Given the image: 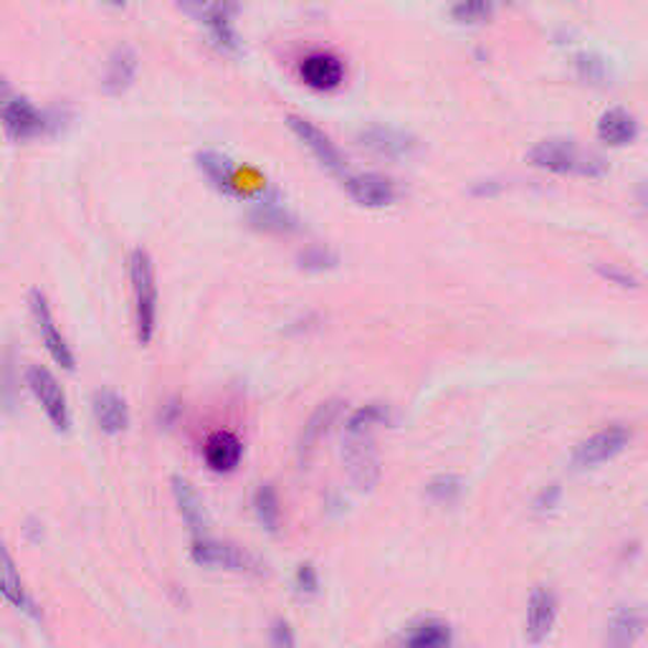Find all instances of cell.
Here are the masks:
<instances>
[{
  "label": "cell",
  "instance_id": "obj_1",
  "mask_svg": "<svg viewBox=\"0 0 648 648\" xmlns=\"http://www.w3.org/2000/svg\"><path fill=\"white\" fill-rule=\"evenodd\" d=\"M391 410L383 403H370V406L358 408L355 414L344 424V446H342V464L348 471L350 482L360 492H370L381 482V457L373 431L377 426L388 424Z\"/></svg>",
  "mask_w": 648,
  "mask_h": 648
},
{
  "label": "cell",
  "instance_id": "obj_2",
  "mask_svg": "<svg viewBox=\"0 0 648 648\" xmlns=\"http://www.w3.org/2000/svg\"><path fill=\"white\" fill-rule=\"evenodd\" d=\"M527 160L535 167L558 175H580V178H603L608 173V163L591 150H583L575 140L550 138L540 140L529 150Z\"/></svg>",
  "mask_w": 648,
  "mask_h": 648
},
{
  "label": "cell",
  "instance_id": "obj_3",
  "mask_svg": "<svg viewBox=\"0 0 648 648\" xmlns=\"http://www.w3.org/2000/svg\"><path fill=\"white\" fill-rule=\"evenodd\" d=\"M130 284L134 299V330L138 342L150 344L157 332V274L155 261L145 249H134L130 256Z\"/></svg>",
  "mask_w": 648,
  "mask_h": 648
},
{
  "label": "cell",
  "instance_id": "obj_4",
  "mask_svg": "<svg viewBox=\"0 0 648 648\" xmlns=\"http://www.w3.org/2000/svg\"><path fill=\"white\" fill-rule=\"evenodd\" d=\"M190 558L200 568L246 572V575H264V562L256 554H251L243 547L233 542L210 540V537H198L190 547Z\"/></svg>",
  "mask_w": 648,
  "mask_h": 648
},
{
  "label": "cell",
  "instance_id": "obj_5",
  "mask_svg": "<svg viewBox=\"0 0 648 648\" xmlns=\"http://www.w3.org/2000/svg\"><path fill=\"white\" fill-rule=\"evenodd\" d=\"M0 124H3L8 138L26 142L44 138V134L58 130V117L48 109H41L26 97H13V102L6 107V112L0 114Z\"/></svg>",
  "mask_w": 648,
  "mask_h": 648
},
{
  "label": "cell",
  "instance_id": "obj_6",
  "mask_svg": "<svg viewBox=\"0 0 648 648\" xmlns=\"http://www.w3.org/2000/svg\"><path fill=\"white\" fill-rule=\"evenodd\" d=\"M29 309H31L33 325H36L39 338H41V342H44L48 355H52V360L58 367H64V370H69V373H74V367H77V358H74L72 344L66 342L64 332L58 330L54 309H52V305H48L46 294L41 289H31Z\"/></svg>",
  "mask_w": 648,
  "mask_h": 648
},
{
  "label": "cell",
  "instance_id": "obj_7",
  "mask_svg": "<svg viewBox=\"0 0 648 648\" xmlns=\"http://www.w3.org/2000/svg\"><path fill=\"white\" fill-rule=\"evenodd\" d=\"M26 385L31 393L36 395V400L44 408L46 418L52 420L56 431H69L72 426V414H69V400H66V393L62 385H58L56 375L44 365H31L26 370Z\"/></svg>",
  "mask_w": 648,
  "mask_h": 648
},
{
  "label": "cell",
  "instance_id": "obj_8",
  "mask_svg": "<svg viewBox=\"0 0 648 648\" xmlns=\"http://www.w3.org/2000/svg\"><path fill=\"white\" fill-rule=\"evenodd\" d=\"M630 439H634V431L626 426L616 424V426L603 428V431L593 433L591 439L580 441L575 446V451H572V466L593 469L597 464H603V461L616 459L618 453L630 443Z\"/></svg>",
  "mask_w": 648,
  "mask_h": 648
},
{
  "label": "cell",
  "instance_id": "obj_9",
  "mask_svg": "<svg viewBox=\"0 0 648 648\" xmlns=\"http://www.w3.org/2000/svg\"><path fill=\"white\" fill-rule=\"evenodd\" d=\"M185 13H190L193 19L204 23L210 33V41L221 48V52H241V39L239 31L233 26V6H221V3H185Z\"/></svg>",
  "mask_w": 648,
  "mask_h": 648
},
{
  "label": "cell",
  "instance_id": "obj_10",
  "mask_svg": "<svg viewBox=\"0 0 648 648\" xmlns=\"http://www.w3.org/2000/svg\"><path fill=\"white\" fill-rule=\"evenodd\" d=\"M286 124H289V130L297 134L299 142H305L309 153L317 157L319 165L327 167V171L334 175L348 173V167H344V157L338 150V145L330 140V134H325L315 122H309L305 120V117H297V114L286 117Z\"/></svg>",
  "mask_w": 648,
  "mask_h": 648
},
{
  "label": "cell",
  "instance_id": "obj_11",
  "mask_svg": "<svg viewBox=\"0 0 648 648\" xmlns=\"http://www.w3.org/2000/svg\"><path fill=\"white\" fill-rule=\"evenodd\" d=\"M344 188H348L350 198L355 200V204L365 206V208L393 206L400 196L395 180L388 178V175H381V173L348 175V178H344Z\"/></svg>",
  "mask_w": 648,
  "mask_h": 648
},
{
  "label": "cell",
  "instance_id": "obj_12",
  "mask_svg": "<svg viewBox=\"0 0 648 648\" xmlns=\"http://www.w3.org/2000/svg\"><path fill=\"white\" fill-rule=\"evenodd\" d=\"M360 145L370 153L381 155L385 160H400L414 155L418 150V140L414 134L403 132L398 128H388V124H373L360 132Z\"/></svg>",
  "mask_w": 648,
  "mask_h": 648
},
{
  "label": "cell",
  "instance_id": "obj_13",
  "mask_svg": "<svg viewBox=\"0 0 648 648\" xmlns=\"http://www.w3.org/2000/svg\"><path fill=\"white\" fill-rule=\"evenodd\" d=\"M299 77L309 89L332 91L344 81V64L330 52H311L299 64Z\"/></svg>",
  "mask_w": 648,
  "mask_h": 648
},
{
  "label": "cell",
  "instance_id": "obj_14",
  "mask_svg": "<svg viewBox=\"0 0 648 648\" xmlns=\"http://www.w3.org/2000/svg\"><path fill=\"white\" fill-rule=\"evenodd\" d=\"M558 595L550 587H535V593L529 595L527 605V626L525 636L532 646H540L547 636L552 634L554 620H558Z\"/></svg>",
  "mask_w": 648,
  "mask_h": 648
},
{
  "label": "cell",
  "instance_id": "obj_15",
  "mask_svg": "<svg viewBox=\"0 0 648 648\" xmlns=\"http://www.w3.org/2000/svg\"><path fill=\"white\" fill-rule=\"evenodd\" d=\"M646 630V613L638 605H623L605 626L603 648H634Z\"/></svg>",
  "mask_w": 648,
  "mask_h": 648
},
{
  "label": "cell",
  "instance_id": "obj_16",
  "mask_svg": "<svg viewBox=\"0 0 648 648\" xmlns=\"http://www.w3.org/2000/svg\"><path fill=\"white\" fill-rule=\"evenodd\" d=\"M91 414H95L99 431L107 436L124 433L130 428L128 400L114 391H97L95 398H91Z\"/></svg>",
  "mask_w": 648,
  "mask_h": 648
},
{
  "label": "cell",
  "instance_id": "obj_17",
  "mask_svg": "<svg viewBox=\"0 0 648 648\" xmlns=\"http://www.w3.org/2000/svg\"><path fill=\"white\" fill-rule=\"evenodd\" d=\"M204 459L208 469L216 471V474H231V471L239 469L243 459V443L231 431H216L204 443Z\"/></svg>",
  "mask_w": 648,
  "mask_h": 648
},
{
  "label": "cell",
  "instance_id": "obj_18",
  "mask_svg": "<svg viewBox=\"0 0 648 648\" xmlns=\"http://www.w3.org/2000/svg\"><path fill=\"white\" fill-rule=\"evenodd\" d=\"M173 496H175V504H178V512L180 517L185 519V525L190 527V532L198 537H206V529H208V512H206V502L204 496L198 494L196 486H193L188 479L183 476H173Z\"/></svg>",
  "mask_w": 648,
  "mask_h": 648
},
{
  "label": "cell",
  "instance_id": "obj_19",
  "mask_svg": "<svg viewBox=\"0 0 648 648\" xmlns=\"http://www.w3.org/2000/svg\"><path fill=\"white\" fill-rule=\"evenodd\" d=\"M138 66H140V58L138 54H134V48L117 46L107 58L102 89L112 97L124 95V91L132 87L134 77H138Z\"/></svg>",
  "mask_w": 648,
  "mask_h": 648
},
{
  "label": "cell",
  "instance_id": "obj_20",
  "mask_svg": "<svg viewBox=\"0 0 648 648\" xmlns=\"http://www.w3.org/2000/svg\"><path fill=\"white\" fill-rule=\"evenodd\" d=\"M340 410H342L340 400H327L315 410V414H311V418L307 420V426H305V431H301V436H299V446H297L301 466L309 464V459H311V453H315L317 443L322 441L327 433H330V428H332L334 420H338Z\"/></svg>",
  "mask_w": 648,
  "mask_h": 648
},
{
  "label": "cell",
  "instance_id": "obj_21",
  "mask_svg": "<svg viewBox=\"0 0 648 648\" xmlns=\"http://www.w3.org/2000/svg\"><path fill=\"white\" fill-rule=\"evenodd\" d=\"M196 163L218 193H223V196H239V173H235L231 157L216 153V150H204V153L196 155Z\"/></svg>",
  "mask_w": 648,
  "mask_h": 648
},
{
  "label": "cell",
  "instance_id": "obj_22",
  "mask_svg": "<svg viewBox=\"0 0 648 648\" xmlns=\"http://www.w3.org/2000/svg\"><path fill=\"white\" fill-rule=\"evenodd\" d=\"M251 223L261 231L272 233H292L299 229L297 218H294L279 200V193H268V196L261 198L259 204L251 208Z\"/></svg>",
  "mask_w": 648,
  "mask_h": 648
},
{
  "label": "cell",
  "instance_id": "obj_23",
  "mask_svg": "<svg viewBox=\"0 0 648 648\" xmlns=\"http://www.w3.org/2000/svg\"><path fill=\"white\" fill-rule=\"evenodd\" d=\"M638 138V120L628 109L613 107L608 112L601 114L597 120V140L605 142L611 147L630 145Z\"/></svg>",
  "mask_w": 648,
  "mask_h": 648
},
{
  "label": "cell",
  "instance_id": "obj_24",
  "mask_svg": "<svg viewBox=\"0 0 648 648\" xmlns=\"http://www.w3.org/2000/svg\"><path fill=\"white\" fill-rule=\"evenodd\" d=\"M0 595H3V601L11 603L13 608H21V611L33 608L26 587H23L21 572L19 568H15L13 554L3 540H0Z\"/></svg>",
  "mask_w": 648,
  "mask_h": 648
},
{
  "label": "cell",
  "instance_id": "obj_25",
  "mask_svg": "<svg viewBox=\"0 0 648 648\" xmlns=\"http://www.w3.org/2000/svg\"><path fill=\"white\" fill-rule=\"evenodd\" d=\"M400 648H451L449 623L439 618H424L410 626L406 641Z\"/></svg>",
  "mask_w": 648,
  "mask_h": 648
},
{
  "label": "cell",
  "instance_id": "obj_26",
  "mask_svg": "<svg viewBox=\"0 0 648 648\" xmlns=\"http://www.w3.org/2000/svg\"><path fill=\"white\" fill-rule=\"evenodd\" d=\"M21 403V377L15 373V352L8 348L0 358V406L6 414H15Z\"/></svg>",
  "mask_w": 648,
  "mask_h": 648
},
{
  "label": "cell",
  "instance_id": "obj_27",
  "mask_svg": "<svg viewBox=\"0 0 648 648\" xmlns=\"http://www.w3.org/2000/svg\"><path fill=\"white\" fill-rule=\"evenodd\" d=\"M254 512L259 525L268 529V532H276L282 521V502L279 494H276L274 484H261L254 494Z\"/></svg>",
  "mask_w": 648,
  "mask_h": 648
},
{
  "label": "cell",
  "instance_id": "obj_28",
  "mask_svg": "<svg viewBox=\"0 0 648 648\" xmlns=\"http://www.w3.org/2000/svg\"><path fill=\"white\" fill-rule=\"evenodd\" d=\"M464 492V479L457 474H441L428 482L426 494L431 496L436 504H453Z\"/></svg>",
  "mask_w": 648,
  "mask_h": 648
},
{
  "label": "cell",
  "instance_id": "obj_29",
  "mask_svg": "<svg viewBox=\"0 0 648 648\" xmlns=\"http://www.w3.org/2000/svg\"><path fill=\"white\" fill-rule=\"evenodd\" d=\"M297 261H299V266L305 268V272H315V274L330 272V268H334L340 264L338 254H334L332 249L319 246V243H311V246H307L305 251H299Z\"/></svg>",
  "mask_w": 648,
  "mask_h": 648
},
{
  "label": "cell",
  "instance_id": "obj_30",
  "mask_svg": "<svg viewBox=\"0 0 648 648\" xmlns=\"http://www.w3.org/2000/svg\"><path fill=\"white\" fill-rule=\"evenodd\" d=\"M494 13L492 3H457L451 8L453 21L459 23H482Z\"/></svg>",
  "mask_w": 648,
  "mask_h": 648
},
{
  "label": "cell",
  "instance_id": "obj_31",
  "mask_svg": "<svg viewBox=\"0 0 648 648\" xmlns=\"http://www.w3.org/2000/svg\"><path fill=\"white\" fill-rule=\"evenodd\" d=\"M595 272L601 274L605 282L623 286V289H636V286H638V276L634 272H628V268L618 266V264H597Z\"/></svg>",
  "mask_w": 648,
  "mask_h": 648
},
{
  "label": "cell",
  "instance_id": "obj_32",
  "mask_svg": "<svg viewBox=\"0 0 648 648\" xmlns=\"http://www.w3.org/2000/svg\"><path fill=\"white\" fill-rule=\"evenodd\" d=\"M294 587L301 595H317L319 593V572L315 568V562H301L294 572Z\"/></svg>",
  "mask_w": 648,
  "mask_h": 648
},
{
  "label": "cell",
  "instance_id": "obj_33",
  "mask_svg": "<svg viewBox=\"0 0 648 648\" xmlns=\"http://www.w3.org/2000/svg\"><path fill=\"white\" fill-rule=\"evenodd\" d=\"M268 644L272 648H297V638H294V628L289 626V620L276 618L268 628Z\"/></svg>",
  "mask_w": 648,
  "mask_h": 648
},
{
  "label": "cell",
  "instance_id": "obj_34",
  "mask_svg": "<svg viewBox=\"0 0 648 648\" xmlns=\"http://www.w3.org/2000/svg\"><path fill=\"white\" fill-rule=\"evenodd\" d=\"M578 74L587 81H603L605 79V62L595 54H580L578 56Z\"/></svg>",
  "mask_w": 648,
  "mask_h": 648
},
{
  "label": "cell",
  "instance_id": "obj_35",
  "mask_svg": "<svg viewBox=\"0 0 648 648\" xmlns=\"http://www.w3.org/2000/svg\"><path fill=\"white\" fill-rule=\"evenodd\" d=\"M560 496H562L560 484L545 486V490L540 494H537V499H535V512H537V515H545V512H552L554 507H558Z\"/></svg>",
  "mask_w": 648,
  "mask_h": 648
},
{
  "label": "cell",
  "instance_id": "obj_36",
  "mask_svg": "<svg viewBox=\"0 0 648 648\" xmlns=\"http://www.w3.org/2000/svg\"><path fill=\"white\" fill-rule=\"evenodd\" d=\"M178 416H180V406L175 400H171L167 406H163V410H160V424H163L165 428H173Z\"/></svg>",
  "mask_w": 648,
  "mask_h": 648
},
{
  "label": "cell",
  "instance_id": "obj_37",
  "mask_svg": "<svg viewBox=\"0 0 648 648\" xmlns=\"http://www.w3.org/2000/svg\"><path fill=\"white\" fill-rule=\"evenodd\" d=\"M13 97H15L13 87H11V84H8V79L3 77V74H0V114H3L6 107L13 102Z\"/></svg>",
  "mask_w": 648,
  "mask_h": 648
}]
</instances>
